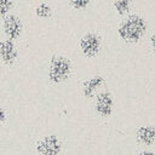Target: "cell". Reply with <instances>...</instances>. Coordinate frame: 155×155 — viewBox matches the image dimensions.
Returning a JSON list of instances; mask_svg holds the SVG:
<instances>
[{
    "label": "cell",
    "instance_id": "1",
    "mask_svg": "<svg viewBox=\"0 0 155 155\" xmlns=\"http://www.w3.org/2000/svg\"><path fill=\"white\" fill-rule=\"evenodd\" d=\"M145 21L138 15H132L128 16L119 27V35L127 42H137L145 33Z\"/></svg>",
    "mask_w": 155,
    "mask_h": 155
},
{
    "label": "cell",
    "instance_id": "2",
    "mask_svg": "<svg viewBox=\"0 0 155 155\" xmlns=\"http://www.w3.org/2000/svg\"><path fill=\"white\" fill-rule=\"evenodd\" d=\"M70 73V62L64 57H53L48 67V79L52 82L64 81Z\"/></svg>",
    "mask_w": 155,
    "mask_h": 155
},
{
    "label": "cell",
    "instance_id": "3",
    "mask_svg": "<svg viewBox=\"0 0 155 155\" xmlns=\"http://www.w3.org/2000/svg\"><path fill=\"white\" fill-rule=\"evenodd\" d=\"M2 28H4V33L6 35V39L15 40L17 38H19V35L22 34L23 24H22V21L17 16H15V15H7L4 18Z\"/></svg>",
    "mask_w": 155,
    "mask_h": 155
},
{
    "label": "cell",
    "instance_id": "4",
    "mask_svg": "<svg viewBox=\"0 0 155 155\" xmlns=\"http://www.w3.org/2000/svg\"><path fill=\"white\" fill-rule=\"evenodd\" d=\"M36 150L42 155H58L61 151V142L56 136H47L38 142Z\"/></svg>",
    "mask_w": 155,
    "mask_h": 155
},
{
    "label": "cell",
    "instance_id": "5",
    "mask_svg": "<svg viewBox=\"0 0 155 155\" xmlns=\"http://www.w3.org/2000/svg\"><path fill=\"white\" fill-rule=\"evenodd\" d=\"M99 45H101L99 36L94 33H88V34L84 35V38L80 41V47H81L82 52L88 57L96 56L98 53Z\"/></svg>",
    "mask_w": 155,
    "mask_h": 155
},
{
    "label": "cell",
    "instance_id": "6",
    "mask_svg": "<svg viewBox=\"0 0 155 155\" xmlns=\"http://www.w3.org/2000/svg\"><path fill=\"white\" fill-rule=\"evenodd\" d=\"M0 58L6 64L15 63L17 58V48L15 46L13 40L5 39L0 41Z\"/></svg>",
    "mask_w": 155,
    "mask_h": 155
},
{
    "label": "cell",
    "instance_id": "7",
    "mask_svg": "<svg viewBox=\"0 0 155 155\" xmlns=\"http://www.w3.org/2000/svg\"><path fill=\"white\" fill-rule=\"evenodd\" d=\"M96 110L102 116L110 115V113L113 110V98L109 92H101L97 96Z\"/></svg>",
    "mask_w": 155,
    "mask_h": 155
},
{
    "label": "cell",
    "instance_id": "8",
    "mask_svg": "<svg viewBox=\"0 0 155 155\" xmlns=\"http://www.w3.org/2000/svg\"><path fill=\"white\" fill-rule=\"evenodd\" d=\"M137 138L140 143L145 145H150L155 140V128L151 126H144L138 128L137 131Z\"/></svg>",
    "mask_w": 155,
    "mask_h": 155
},
{
    "label": "cell",
    "instance_id": "9",
    "mask_svg": "<svg viewBox=\"0 0 155 155\" xmlns=\"http://www.w3.org/2000/svg\"><path fill=\"white\" fill-rule=\"evenodd\" d=\"M103 78L102 76H94L90 80H87L85 84H84V94L86 97H92L96 88H98L102 84H103Z\"/></svg>",
    "mask_w": 155,
    "mask_h": 155
},
{
    "label": "cell",
    "instance_id": "10",
    "mask_svg": "<svg viewBox=\"0 0 155 155\" xmlns=\"http://www.w3.org/2000/svg\"><path fill=\"white\" fill-rule=\"evenodd\" d=\"M114 5L119 15H125L130 8V0H115Z\"/></svg>",
    "mask_w": 155,
    "mask_h": 155
},
{
    "label": "cell",
    "instance_id": "11",
    "mask_svg": "<svg viewBox=\"0 0 155 155\" xmlns=\"http://www.w3.org/2000/svg\"><path fill=\"white\" fill-rule=\"evenodd\" d=\"M35 12H36V15H38L39 17L46 18V17H48V16L51 15V7H50L47 4H40V5L36 7Z\"/></svg>",
    "mask_w": 155,
    "mask_h": 155
},
{
    "label": "cell",
    "instance_id": "12",
    "mask_svg": "<svg viewBox=\"0 0 155 155\" xmlns=\"http://www.w3.org/2000/svg\"><path fill=\"white\" fill-rule=\"evenodd\" d=\"M12 0H0V17H5L12 7Z\"/></svg>",
    "mask_w": 155,
    "mask_h": 155
},
{
    "label": "cell",
    "instance_id": "13",
    "mask_svg": "<svg viewBox=\"0 0 155 155\" xmlns=\"http://www.w3.org/2000/svg\"><path fill=\"white\" fill-rule=\"evenodd\" d=\"M70 2L75 8H84L88 5L90 0H70Z\"/></svg>",
    "mask_w": 155,
    "mask_h": 155
},
{
    "label": "cell",
    "instance_id": "14",
    "mask_svg": "<svg viewBox=\"0 0 155 155\" xmlns=\"http://www.w3.org/2000/svg\"><path fill=\"white\" fill-rule=\"evenodd\" d=\"M4 120H5V110L0 107V125L4 122Z\"/></svg>",
    "mask_w": 155,
    "mask_h": 155
},
{
    "label": "cell",
    "instance_id": "15",
    "mask_svg": "<svg viewBox=\"0 0 155 155\" xmlns=\"http://www.w3.org/2000/svg\"><path fill=\"white\" fill-rule=\"evenodd\" d=\"M150 41H151V47H153V50H154V52H155V34L151 36Z\"/></svg>",
    "mask_w": 155,
    "mask_h": 155
},
{
    "label": "cell",
    "instance_id": "16",
    "mask_svg": "<svg viewBox=\"0 0 155 155\" xmlns=\"http://www.w3.org/2000/svg\"><path fill=\"white\" fill-rule=\"evenodd\" d=\"M139 155H155V154L151 153V151H143V153H140Z\"/></svg>",
    "mask_w": 155,
    "mask_h": 155
}]
</instances>
